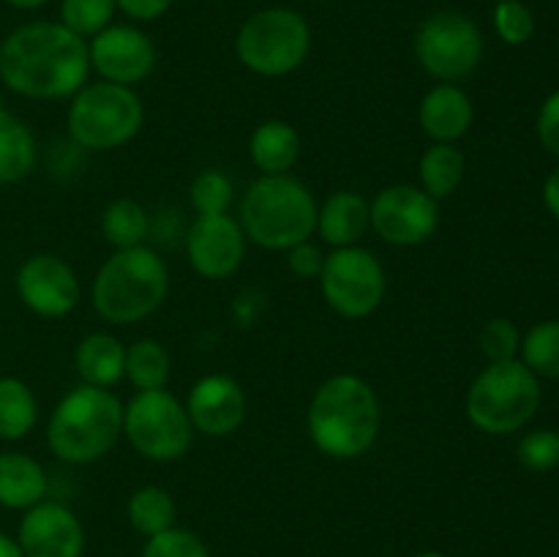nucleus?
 Listing matches in <instances>:
<instances>
[{
    "instance_id": "f257e3e1",
    "label": "nucleus",
    "mask_w": 559,
    "mask_h": 557,
    "mask_svg": "<svg viewBox=\"0 0 559 557\" xmlns=\"http://www.w3.org/2000/svg\"><path fill=\"white\" fill-rule=\"evenodd\" d=\"M91 52L85 38L58 22H31L0 44V80L27 98H63L85 82Z\"/></svg>"
},
{
    "instance_id": "f03ea898",
    "label": "nucleus",
    "mask_w": 559,
    "mask_h": 557,
    "mask_svg": "<svg viewBox=\"0 0 559 557\" xmlns=\"http://www.w3.org/2000/svg\"><path fill=\"white\" fill-rule=\"evenodd\" d=\"M309 431L322 453L355 459L371 448L380 431V402L355 375L331 377L309 410Z\"/></svg>"
},
{
    "instance_id": "7ed1b4c3",
    "label": "nucleus",
    "mask_w": 559,
    "mask_h": 557,
    "mask_svg": "<svg viewBox=\"0 0 559 557\" xmlns=\"http://www.w3.org/2000/svg\"><path fill=\"white\" fill-rule=\"evenodd\" d=\"M123 431V404L107 388L85 386L71 391L49 418L47 440L58 459L87 464L102 459Z\"/></svg>"
},
{
    "instance_id": "20e7f679",
    "label": "nucleus",
    "mask_w": 559,
    "mask_h": 557,
    "mask_svg": "<svg viewBox=\"0 0 559 557\" xmlns=\"http://www.w3.org/2000/svg\"><path fill=\"white\" fill-rule=\"evenodd\" d=\"M169 289V273L151 249H120L109 257L93 282V306L109 322L145 320L162 306Z\"/></svg>"
},
{
    "instance_id": "39448f33",
    "label": "nucleus",
    "mask_w": 559,
    "mask_h": 557,
    "mask_svg": "<svg viewBox=\"0 0 559 557\" xmlns=\"http://www.w3.org/2000/svg\"><path fill=\"white\" fill-rule=\"evenodd\" d=\"M317 202L300 180L265 175L249 186L240 205L243 229L265 249H293L317 229Z\"/></svg>"
},
{
    "instance_id": "423d86ee",
    "label": "nucleus",
    "mask_w": 559,
    "mask_h": 557,
    "mask_svg": "<svg viewBox=\"0 0 559 557\" xmlns=\"http://www.w3.org/2000/svg\"><path fill=\"white\" fill-rule=\"evenodd\" d=\"M540 404L538 375L524 364L497 360L467 393V415L486 435H511L530 424Z\"/></svg>"
},
{
    "instance_id": "0eeeda50",
    "label": "nucleus",
    "mask_w": 559,
    "mask_h": 557,
    "mask_svg": "<svg viewBox=\"0 0 559 557\" xmlns=\"http://www.w3.org/2000/svg\"><path fill=\"white\" fill-rule=\"evenodd\" d=\"M142 118V102L131 87L96 82L76 91L69 112V131L82 147L112 151L140 131Z\"/></svg>"
},
{
    "instance_id": "6e6552de",
    "label": "nucleus",
    "mask_w": 559,
    "mask_h": 557,
    "mask_svg": "<svg viewBox=\"0 0 559 557\" xmlns=\"http://www.w3.org/2000/svg\"><path fill=\"white\" fill-rule=\"evenodd\" d=\"M309 44V25L298 11L265 9L240 27L238 58L257 74L282 76L304 63Z\"/></svg>"
},
{
    "instance_id": "1a4fd4ad",
    "label": "nucleus",
    "mask_w": 559,
    "mask_h": 557,
    "mask_svg": "<svg viewBox=\"0 0 559 557\" xmlns=\"http://www.w3.org/2000/svg\"><path fill=\"white\" fill-rule=\"evenodd\" d=\"M123 429L131 446L156 462H175L191 448V418L164 388L140 391L123 410Z\"/></svg>"
},
{
    "instance_id": "9d476101",
    "label": "nucleus",
    "mask_w": 559,
    "mask_h": 557,
    "mask_svg": "<svg viewBox=\"0 0 559 557\" xmlns=\"http://www.w3.org/2000/svg\"><path fill=\"white\" fill-rule=\"evenodd\" d=\"M415 55L431 76L456 82L478 69L484 58V36L469 16L440 11L420 25Z\"/></svg>"
},
{
    "instance_id": "9b49d317",
    "label": "nucleus",
    "mask_w": 559,
    "mask_h": 557,
    "mask_svg": "<svg viewBox=\"0 0 559 557\" xmlns=\"http://www.w3.org/2000/svg\"><path fill=\"white\" fill-rule=\"evenodd\" d=\"M322 293L342 317L358 320L371 315L385 295V271L371 251L342 246L325 257Z\"/></svg>"
},
{
    "instance_id": "f8f14e48",
    "label": "nucleus",
    "mask_w": 559,
    "mask_h": 557,
    "mask_svg": "<svg viewBox=\"0 0 559 557\" xmlns=\"http://www.w3.org/2000/svg\"><path fill=\"white\" fill-rule=\"evenodd\" d=\"M371 227L393 246H418L437 229V200L415 186H391L371 202Z\"/></svg>"
},
{
    "instance_id": "ddd939ff",
    "label": "nucleus",
    "mask_w": 559,
    "mask_h": 557,
    "mask_svg": "<svg viewBox=\"0 0 559 557\" xmlns=\"http://www.w3.org/2000/svg\"><path fill=\"white\" fill-rule=\"evenodd\" d=\"M91 63L98 74L115 85H134L142 82L156 66V49L142 31L129 25L104 27L87 47Z\"/></svg>"
},
{
    "instance_id": "4468645a",
    "label": "nucleus",
    "mask_w": 559,
    "mask_h": 557,
    "mask_svg": "<svg viewBox=\"0 0 559 557\" xmlns=\"http://www.w3.org/2000/svg\"><path fill=\"white\" fill-rule=\"evenodd\" d=\"M16 293L22 304L41 317L69 315L80 298L74 271L55 254H36L22 262L16 273Z\"/></svg>"
},
{
    "instance_id": "2eb2a0df",
    "label": "nucleus",
    "mask_w": 559,
    "mask_h": 557,
    "mask_svg": "<svg viewBox=\"0 0 559 557\" xmlns=\"http://www.w3.org/2000/svg\"><path fill=\"white\" fill-rule=\"evenodd\" d=\"M16 541L25 557H82L85 530L60 502H38L22 517Z\"/></svg>"
},
{
    "instance_id": "dca6fc26",
    "label": "nucleus",
    "mask_w": 559,
    "mask_h": 557,
    "mask_svg": "<svg viewBox=\"0 0 559 557\" xmlns=\"http://www.w3.org/2000/svg\"><path fill=\"white\" fill-rule=\"evenodd\" d=\"M186 249H189V260L197 273L207 278H224L238 271L240 260H243V229L227 213L197 216L189 238H186Z\"/></svg>"
},
{
    "instance_id": "f3484780",
    "label": "nucleus",
    "mask_w": 559,
    "mask_h": 557,
    "mask_svg": "<svg viewBox=\"0 0 559 557\" xmlns=\"http://www.w3.org/2000/svg\"><path fill=\"white\" fill-rule=\"evenodd\" d=\"M186 413H189L191 426H194L197 431H202V435H233V431L243 424L246 396L233 377H202V380L191 388Z\"/></svg>"
},
{
    "instance_id": "a211bd4d",
    "label": "nucleus",
    "mask_w": 559,
    "mask_h": 557,
    "mask_svg": "<svg viewBox=\"0 0 559 557\" xmlns=\"http://www.w3.org/2000/svg\"><path fill=\"white\" fill-rule=\"evenodd\" d=\"M420 126L437 142L459 140L473 126V102L451 82L431 87L420 104Z\"/></svg>"
},
{
    "instance_id": "6ab92c4d",
    "label": "nucleus",
    "mask_w": 559,
    "mask_h": 557,
    "mask_svg": "<svg viewBox=\"0 0 559 557\" xmlns=\"http://www.w3.org/2000/svg\"><path fill=\"white\" fill-rule=\"evenodd\" d=\"M371 224V205L358 191H336L328 197L322 211L317 213V229L322 240L333 246H353Z\"/></svg>"
},
{
    "instance_id": "aec40b11",
    "label": "nucleus",
    "mask_w": 559,
    "mask_h": 557,
    "mask_svg": "<svg viewBox=\"0 0 559 557\" xmlns=\"http://www.w3.org/2000/svg\"><path fill=\"white\" fill-rule=\"evenodd\" d=\"M47 495V475L33 457L20 451L0 453V506L27 511Z\"/></svg>"
},
{
    "instance_id": "412c9836",
    "label": "nucleus",
    "mask_w": 559,
    "mask_h": 557,
    "mask_svg": "<svg viewBox=\"0 0 559 557\" xmlns=\"http://www.w3.org/2000/svg\"><path fill=\"white\" fill-rule=\"evenodd\" d=\"M76 369L87 386H112L126 375V347L109 333H91L76 347Z\"/></svg>"
},
{
    "instance_id": "4be33fe9",
    "label": "nucleus",
    "mask_w": 559,
    "mask_h": 557,
    "mask_svg": "<svg viewBox=\"0 0 559 557\" xmlns=\"http://www.w3.org/2000/svg\"><path fill=\"white\" fill-rule=\"evenodd\" d=\"M300 156V134L284 120H267L251 137V158L265 175H284Z\"/></svg>"
},
{
    "instance_id": "5701e85b",
    "label": "nucleus",
    "mask_w": 559,
    "mask_h": 557,
    "mask_svg": "<svg viewBox=\"0 0 559 557\" xmlns=\"http://www.w3.org/2000/svg\"><path fill=\"white\" fill-rule=\"evenodd\" d=\"M36 167V140L14 112L0 107V186L16 183Z\"/></svg>"
},
{
    "instance_id": "b1692460",
    "label": "nucleus",
    "mask_w": 559,
    "mask_h": 557,
    "mask_svg": "<svg viewBox=\"0 0 559 557\" xmlns=\"http://www.w3.org/2000/svg\"><path fill=\"white\" fill-rule=\"evenodd\" d=\"M462 178L464 156L451 142H437L420 158V180H424V191L431 200H442V197L453 194Z\"/></svg>"
},
{
    "instance_id": "393cba45",
    "label": "nucleus",
    "mask_w": 559,
    "mask_h": 557,
    "mask_svg": "<svg viewBox=\"0 0 559 557\" xmlns=\"http://www.w3.org/2000/svg\"><path fill=\"white\" fill-rule=\"evenodd\" d=\"M36 396L16 377H0V437L20 440L36 424Z\"/></svg>"
},
{
    "instance_id": "a878e982",
    "label": "nucleus",
    "mask_w": 559,
    "mask_h": 557,
    "mask_svg": "<svg viewBox=\"0 0 559 557\" xmlns=\"http://www.w3.org/2000/svg\"><path fill=\"white\" fill-rule=\"evenodd\" d=\"M126 375L140 391H158L169 380V353L153 339H142L126 349Z\"/></svg>"
},
{
    "instance_id": "bb28decb",
    "label": "nucleus",
    "mask_w": 559,
    "mask_h": 557,
    "mask_svg": "<svg viewBox=\"0 0 559 557\" xmlns=\"http://www.w3.org/2000/svg\"><path fill=\"white\" fill-rule=\"evenodd\" d=\"M129 519L134 524L136 533L142 535H158L164 530L173 528L175 522V502L169 491L162 486H142L131 495L129 500Z\"/></svg>"
},
{
    "instance_id": "cd10ccee",
    "label": "nucleus",
    "mask_w": 559,
    "mask_h": 557,
    "mask_svg": "<svg viewBox=\"0 0 559 557\" xmlns=\"http://www.w3.org/2000/svg\"><path fill=\"white\" fill-rule=\"evenodd\" d=\"M104 238L118 249H134L147 235V216L140 202L115 200L102 218Z\"/></svg>"
},
{
    "instance_id": "c85d7f7f",
    "label": "nucleus",
    "mask_w": 559,
    "mask_h": 557,
    "mask_svg": "<svg viewBox=\"0 0 559 557\" xmlns=\"http://www.w3.org/2000/svg\"><path fill=\"white\" fill-rule=\"evenodd\" d=\"M522 364L533 375L559 377V320L538 322L522 339Z\"/></svg>"
},
{
    "instance_id": "c756f323",
    "label": "nucleus",
    "mask_w": 559,
    "mask_h": 557,
    "mask_svg": "<svg viewBox=\"0 0 559 557\" xmlns=\"http://www.w3.org/2000/svg\"><path fill=\"white\" fill-rule=\"evenodd\" d=\"M115 14V0H63L60 16L63 25L76 36H98L109 27Z\"/></svg>"
},
{
    "instance_id": "7c9ffc66",
    "label": "nucleus",
    "mask_w": 559,
    "mask_h": 557,
    "mask_svg": "<svg viewBox=\"0 0 559 557\" xmlns=\"http://www.w3.org/2000/svg\"><path fill=\"white\" fill-rule=\"evenodd\" d=\"M495 27L506 44H527L535 33V16L519 0H500L495 9Z\"/></svg>"
},
{
    "instance_id": "2f4dec72",
    "label": "nucleus",
    "mask_w": 559,
    "mask_h": 557,
    "mask_svg": "<svg viewBox=\"0 0 559 557\" xmlns=\"http://www.w3.org/2000/svg\"><path fill=\"white\" fill-rule=\"evenodd\" d=\"M191 202L200 211V216H211V213H227L229 202H233V186L222 173H202L200 178L191 183Z\"/></svg>"
},
{
    "instance_id": "473e14b6",
    "label": "nucleus",
    "mask_w": 559,
    "mask_h": 557,
    "mask_svg": "<svg viewBox=\"0 0 559 557\" xmlns=\"http://www.w3.org/2000/svg\"><path fill=\"white\" fill-rule=\"evenodd\" d=\"M142 557H207V549L189 530L169 528L147 538Z\"/></svg>"
},
{
    "instance_id": "72a5a7b5",
    "label": "nucleus",
    "mask_w": 559,
    "mask_h": 557,
    "mask_svg": "<svg viewBox=\"0 0 559 557\" xmlns=\"http://www.w3.org/2000/svg\"><path fill=\"white\" fill-rule=\"evenodd\" d=\"M519 462L535 473H546V470L557 467L559 464V435L549 429L530 431L519 442Z\"/></svg>"
},
{
    "instance_id": "f704fd0d",
    "label": "nucleus",
    "mask_w": 559,
    "mask_h": 557,
    "mask_svg": "<svg viewBox=\"0 0 559 557\" xmlns=\"http://www.w3.org/2000/svg\"><path fill=\"white\" fill-rule=\"evenodd\" d=\"M519 347H522V339H519L516 325L511 320H491L480 331V349H484V355L491 364H497V360H513Z\"/></svg>"
},
{
    "instance_id": "c9c22d12",
    "label": "nucleus",
    "mask_w": 559,
    "mask_h": 557,
    "mask_svg": "<svg viewBox=\"0 0 559 557\" xmlns=\"http://www.w3.org/2000/svg\"><path fill=\"white\" fill-rule=\"evenodd\" d=\"M538 137L549 153L559 156V91L544 102L538 115Z\"/></svg>"
},
{
    "instance_id": "e433bc0d",
    "label": "nucleus",
    "mask_w": 559,
    "mask_h": 557,
    "mask_svg": "<svg viewBox=\"0 0 559 557\" xmlns=\"http://www.w3.org/2000/svg\"><path fill=\"white\" fill-rule=\"evenodd\" d=\"M322 265H325V260H322V254L317 246L306 244L304 240V244H298L289 249V268H293L298 276H304V278L320 276Z\"/></svg>"
},
{
    "instance_id": "4c0bfd02",
    "label": "nucleus",
    "mask_w": 559,
    "mask_h": 557,
    "mask_svg": "<svg viewBox=\"0 0 559 557\" xmlns=\"http://www.w3.org/2000/svg\"><path fill=\"white\" fill-rule=\"evenodd\" d=\"M115 5H120L134 20H156L173 5V0H115Z\"/></svg>"
},
{
    "instance_id": "58836bf2",
    "label": "nucleus",
    "mask_w": 559,
    "mask_h": 557,
    "mask_svg": "<svg viewBox=\"0 0 559 557\" xmlns=\"http://www.w3.org/2000/svg\"><path fill=\"white\" fill-rule=\"evenodd\" d=\"M544 200H546V208L551 211V216H555L559 222V167L549 175V178H546Z\"/></svg>"
},
{
    "instance_id": "ea45409f",
    "label": "nucleus",
    "mask_w": 559,
    "mask_h": 557,
    "mask_svg": "<svg viewBox=\"0 0 559 557\" xmlns=\"http://www.w3.org/2000/svg\"><path fill=\"white\" fill-rule=\"evenodd\" d=\"M0 557H25L20 549V541L11 538V535L0 533Z\"/></svg>"
},
{
    "instance_id": "a19ab883",
    "label": "nucleus",
    "mask_w": 559,
    "mask_h": 557,
    "mask_svg": "<svg viewBox=\"0 0 559 557\" xmlns=\"http://www.w3.org/2000/svg\"><path fill=\"white\" fill-rule=\"evenodd\" d=\"M5 3L16 5V9H38V5H44L47 0H5Z\"/></svg>"
},
{
    "instance_id": "79ce46f5",
    "label": "nucleus",
    "mask_w": 559,
    "mask_h": 557,
    "mask_svg": "<svg viewBox=\"0 0 559 557\" xmlns=\"http://www.w3.org/2000/svg\"><path fill=\"white\" fill-rule=\"evenodd\" d=\"M415 557H442V555H435V552H426V555H415Z\"/></svg>"
}]
</instances>
